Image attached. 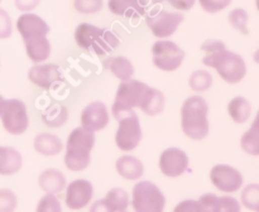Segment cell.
I'll return each mask as SVG.
<instances>
[{"instance_id": "1", "label": "cell", "mask_w": 259, "mask_h": 212, "mask_svg": "<svg viewBox=\"0 0 259 212\" xmlns=\"http://www.w3.org/2000/svg\"><path fill=\"white\" fill-rule=\"evenodd\" d=\"M181 129L187 138L202 140L209 135L210 124L207 120L209 105L199 95L187 97L181 106Z\"/></svg>"}, {"instance_id": "2", "label": "cell", "mask_w": 259, "mask_h": 212, "mask_svg": "<svg viewBox=\"0 0 259 212\" xmlns=\"http://www.w3.org/2000/svg\"><path fill=\"white\" fill-rule=\"evenodd\" d=\"M95 145V131L77 126L70 133L66 143L63 162L68 171L81 172L90 166L91 150Z\"/></svg>"}, {"instance_id": "3", "label": "cell", "mask_w": 259, "mask_h": 212, "mask_svg": "<svg viewBox=\"0 0 259 212\" xmlns=\"http://www.w3.org/2000/svg\"><path fill=\"white\" fill-rule=\"evenodd\" d=\"M75 42L81 49H91L96 56L110 55L120 44L119 38L111 30L96 27L90 23H81L75 28Z\"/></svg>"}, {"instance_id": "4", "label": "cell", "mask_w": 259, "mask_h": 212, "mask_svg": "<svg viewBox=\"0 0 259 212\" xmlns=\"http://www.w3.org/2000/svg\"><path fill=\"white\" fill-rule=\"evenodd\" d=\"M148 87L149 86L147 83L134 80V78L123 80L119 83L115 98H114L113 106H111V113L115 116L116 120L120 116L132 113L134 111V109L139 108L142 98Z\"/></svg>"}, {"instance_id": "5", "label": "cell", "mask_w": 259, "mask_h": 212, "mask_svg": "<svg viewBox=\"0 0 259 212\" xmlns=\"http://www.w3.org/2000/svg\"><path fill=\"white\" fill-rule=\"evenodd\" d=\"M131 204L137 212H161L166 206V197L151 181H139L132 189Z\"/></svg>"}, {"instance_id": "6", "label": "cell", "mask_w": 259, "mask_h": 212, "mask_svg": "<svg viewBox=\"0 0 259 212\" xmlns=\"http://www.w3.org/2000/svg\"><path fill=\"white\" fill-rule=\"evenodd\" d=\"M185 56V50L172 40L158 39L152 45V62L164 72L179 70L184 63Z\"/></svg>"}, {"instance_id": "7", "label": "cell", "mask_w": 259, "mask_h": 212, "mask_svg": "<svg viewBox=\"0 0 259 212\" xmlns=\"http://www.w3.org/2000/svg\"><path fill=\"white\" fill-rule=\"evenodd\" d=\"M211 68H214L218 75L230 85L239 83L247 75V66L243 57L238 53L228 50V48L219 53L212 62Z\"/></svg>"}, {"instance_id": "8", "label": "cell", "mask_w": 259, "mask_h": 212, "mask_svg": "<svg viewBox=\"0 0 259 212\" xmlns=\"http://www.w3.org/2000/svg\"><path fill=\"white\" fill-rule=\"evenodd\" d=\"M0 119L4 130L10 135H22L29 126L27 106L19 98L5 100Z\"/></svg>"}, {"instance_id": "9", "label": "cell", "mask_w": 259, "mask_h": 212, "mask_svg": "<svg viewBox=\"0 0 259 212\" xmlns=\"http://www.w3.org/2000/svg\"><path fill=\"white\" fill-rule=\"evenodd\" d=\"M119 125L115 133V144L121 151H132L142 140V128L138 115L134 111L118 119Z\"/></svg>"}, {"instance_id": "10", "label": "cell", "mask_w": 259, "mask_h": 212, "mask_svg": "<svg viewBox=\"0 0 259 212\" xmlns=\"http://www.w3.org/2000/svg\"><path fill=\"white\" fill-rule=\"evenodd\" d=\"M184 19V14L179 10L177 12L161 10L156 14L147 17L146 23L154 37L158 38V39H167L175 34V32L179 29Z\"/></svg>"}, {"instance_id": "11", "label": "cell", "mask_w": 259, "mask_h": 212, "mask_svg": "<svg viewBox=\"0 0 259 212\" xmlns=\"http://www.w3.org/2000/svg\"><path fill=\"white\" fill-rule=\"evenodd\" d=\"M210 181L224 193H234L243 186V176L237 168L228 164H217L210 171Z\"/></svg>"}, {"instance_id": "12", "label": "cell", "mask_w": 259, "mask_h": 212, "mask_svg": "<svg viewBox=\"0 0 259 212\" xmlns=\"http://www.w3.org/2000/svg\"><path fill=\"white\" fill-rule=\"evenodd\" d=\"M190 159L180 148H167L161 153L158 159L159 171L163 176L177 178L187 171Z\"/></svg>"}, {"instance_id": "13", "label": "cell", "mask_w": 259, "mask_h": 212, "mask_svg": "<svg viewBox=\"0 0 259 212\" xmlns=\"http://www.w3.org/2000/svg\"><path fill=\"white\" fill-rule=\"evenodd\" d=\"M94 196V187L88 179L78 178L70 182L65 188V203L72 211H78L88 206Z\"/></svg>"}, {"instance_id": "14", "label": "cell", "mask_w": 259, "mask_h": 212, "mask_svg": "<svg viewBox=\"0 0 259 212\" xmlns=\"http://www.w3.org/2000/svg\"><path fill=\"white\" fill-rule=\"evenodd\" d=\"M28 78L37 87L51 90L62 81V70L53 63H34L28 71Z\"/></svg>"}, {"instance_id": "15", "label": "cell", "mask_w": 259, "mask_h": 212, "mask_svg": "<svg viewBox=\"0 0 259 212\" xmlns=\"http://www.w3.org/2000/svg\"><path fill=\"white\" fill-rule=\"evenodd\" d=\"M110 115L106 105L101 101H93L81 111V126L93 131H100L108 126Z\"/></svg>"}, {"instance_id": "16", "label": "cell", "mask_w": 259, "mask_h": 212, "mask_svg": "<svg viewBox=\"0 0 259 212\" xmlns=\"http://www.w3.org/2000/svg\"><path fill=\"white\" fill-rule=\"evenodd\" d=\"M15 27L23 42L35 37L48 35L50 33V25L47 24V22L34 13H23L18 18Z\"/></svg>"}, {"instance_id": "17", "label": "cell", "mask_w": 259, "mask_h": 212, "mask_svg": "<svg viewBox=\"0 0 259 212\" xmlns=\"http://www.w3.org/2000/svg\"><path fill=\"white\" fill-rule=\"evenodd\" d=\"M108 9L116 17L137 19L146 14L143 0H109Z\"/></svg>"}, {"instance_id": "18", "label": "cell", "mask_w": 259, "mask_h": 212, "mask_svg": "<svg viewBox=\"0 0 259 212\" xmlns=\"http://www.w3.org/2000/svg\"><path fill=\"white\" fill-rule=\"evenodd\" d=\"M115 169L121 178L128 181H139L144 173V166L141 159L131 154L119 156L115 162Z\"/></svg>"}, {"instance_id": "19", "label": "cell", "mask_w": 259, "mask_h": 212, "mask_svg": "<svg viewBox=\"0 0 259 212\" xmlns=\"http://www.w3.org/2000/svg\"><path fill=\"white\" fill-rule=\"evenodd\" d=\"M38 184L45 193L58 194L66 188L67 182L62 172L56 168H48L38 176Z\"/></svg>"}, {"instance_id": "20", "label": "cell", "mask_w": 259, "mask_h": 212, "mask_svg": "<svg viewBox=\"0 0 259 212\" xmlns=\"http://www.w3.org/2000/svg\"><path fill=\"white\" fill-rule=\"evenodd\" d=\"M24 47L28 58L33 63L46 62L51 56V43L47 35L24 40Z\"/></svg>"}, {"instance_id": "21", "label": "cell", "mask_w": 259, "mask_h": 212, "mask_svg": "<svg viewBox=\"0 0 259 212\" xmlns=\"http://www.w3.org/2000/svg\"><path fill=\"white\" fill-rule=\"evenodd\" d=\"M22 154L13 146L0 145V176H13L22 168Z\"/></svg>"}, {"instance_id": "22", "label": "cell", "mask_w": 259, "mask_h": 212, "mask_svg": "<svg viewBox=\"0 0 259 212\" xmlns=\"http://www.w3.org/2000/svg\"><path fill=\"white\" fill-rule=\"evenodd\" d=\"M33 148L40 155L55 156L62 151L63 143L57 135L50 133H39L34 136Z\"/></svg>"}, {"instance_id": "23", "label": "cell", "mask_w": 259, "mask_h": 212, "mask_svg": "<svg viewBox=\"0 0 259 212\" xmlns=\"http://www.w3.org/2000/svg\"><path fill=\"white\" fill-rule=\"evenodd\" d=\"M166 106V97L158 88L148 87L141 101L139 109L148 116H157L163 113Z\"/></svg>"}, {"instance_id": "24", "label": "cell", "mask_w": 259, "mask_h": 212, "mask_svg": "<svg viewBox=\"0 0 259 212\" xmlns=\"http://www.w3.org/2000/svg\"><path fill=\"white\" fill-rule=\"evenodd\" d=\"M101 202H103L105 211L123 212L128 209L129 204H131V197H129V193L125 189L120 188V187H115V188H111L105 194Z\"/></svg>"}, {"instance_id": "25", "label": "cell", "mask_w": 259, "mask_h": 212, "mask_svg": "<svg viewBox=\"0 0 259 212\" xmlns=\"http://www.w3.org/2000/svg\"><path fill=\"white\" fill-rule=\"evenodd\" d=\"M228 113L232 120L237 124H243L248 121L252 114V106L245 97L238 96L230 100L228 103Z\"/></svg>"}, {"instance_id": "26", "label": "cell", "mask_w": 259, "mask_h": 212, "mask_svg": "<svg viewBox=\"0 0 259 212\" xmlns=\"http://www.w3.org/2000/svg\"><path fill=\"white\" fill-rule=\"evenodd\" d=\"M108 68L114 77L118 80H129L133 77L134 75V66L131 62V60L123 56H118V57H113L109 60Z\"/></svg>"}, {"instance_id": "27", "label": "cell", "mask_w": 259, "mask_h": 212, "mask_svg": "<svg viewBox=\"0 0 259 212\" xmlns=\"http://www.w3.org/2000/svg\"><path fill=\"white\" fill-rule=\"evenodd\" d=\"M42 119L46 125L51 126V128H58L67 121L68 110L63 105H53L46 110V113L42 115Z\"/></svg>"}, {"instance_id": "28", "label": "cell", "mask_w": 259, "mask_h": 212, "mask_svg": "<svg viewBox=\"0 0 259 212\" xmlns=\"http://www.w3.org/2000/svg\"><path fill=\"white\" fill-rule=\"evenodd\" d=\"M227 49V45L218 39H207L202 43L201 45V52H202V63L206 67L211 68L212 62L215 58L219 56L222 50Z\"/></svg>"}, {"instance_id": "29", "label": "cell", "mask_w": 259, "mask_h": 212, "mask_svg": "<svg viewBox=\"0 0 259 212\" xmlns=\"http://www.w3.org/2000/svg\"><path fill=\"white\" fill-rule=\"evenodd\" d=\"M240 146L245 153L259 156V128L253 125L243 134L240 139Z\"/></svg>"}, {"instance_id": "30", "label": "cell", "mask_w": 259, "mask_h": 212, "mask_svg": "<svg viewBox=\"0 0 259 212\" xmlns=\"http://www.w3.org/2000/svg\"><path fill=\"white\" fill-rule=\"evenodd\" d=\"M189 86L195 92H204L212 86V76L206 70H196L190 76Z\"/></svg>"}, {"instance_id": "31", "label": "cell", "mask_w": 259, "mask_h": 212, "mask_svg": "<svg viewBox=\"0 0 259 212\" xmlns=\"http://www.w3.org/2000/svg\"><path fill=\"white\" fill-rule=\"evenodd\" d=\"M228 22L232 25L234 29L242 33L243 35L249 34V28H248V23H249V15L242 8H235L232 12L228 14Z\"/></svg>"}, {"instance_id": "32", "label": "cell", "mask_w": 259, "mask_h": 212, "mask_svg": "<svg viewBox=\"0 0 259 212\" xmlns=\"http://www.w3.org/2000/svg\"><path fill=\"white\" fill-rule=\"evenodd\" d=\"M240 199L244 207L252 211H259V184L250 183L245 187L240 194Z\"/></svg>"}, {"instance_id": "33", "label": "cell", "mask_w": 259, "mask_h": 212, "mask_svg": "<svg viewBox=\"0 0 259 212\" xmlns=\"http://www.w3.org/2000/svg\"><path fill=\"white\" fill-rule=\"evenodd\" d=\"M104 0H73V9L80 14H96L101 12Z\"/></svg>"}, {"instance_id": "34", "label": "cell", "mask_w": 259, "mask_h": 212, "mask_svg": "<svg viewBox=\"0 0 259 212\" xmlns=\"http://www.w3.org/2000/svg\"><path fill=\"white\" fill-rule=\"evenodd\" d=\"M18 207V197L10 188H0V212H12Z\"/></svg>"}, {"instance_id": "35", "label": "cell", "mask_w": 259, "mask_h": 212, "mask_svg": "<svg viewBox=\"0 0 259 212\" xmlns=\"http://www.w3.org/2000/svg\"><path fill=\"white\" fill-rule=\"evenodd\" d=\"M35 209L38 212H58L62 208H61L60 198L56 194L46 193V196H43L38 201L37 208Z\"/></svg>"}, {"instance_id": "36", "label": "cell", "mask_w": 259, "mask_h": 212, "mask_svg": "<svg viewBox=\"0 0 259 212\" xmlns=\"http://www.w3.org/2000/svg\"><path fill=\"white\" fill-rule=\"evenodd\" d=\"M200 212H219V197L214 193H204L197 199Z\"/></svg>"}, {"instance_id": "37", "label": "cell", "mask_w": 259, "mask_h": 212, "mask_svg": "<svg viewBox=\"0 0 259 212\" xmlns=\"http://www.w3.org/2000/svg\"><path fill=\"white\" fill-rule=\"evenodd\" d=\"M197 2H199L201 9L209 14H217V13L227 9L232 4V0H197Z\"/></svg>"}, {"instance_id": "38", "label": "cell", "mask_w": 259, "mask_h": 212, "mask_svg": "<svg viewBox=\"0 0 259 212\" xmlns=\"http://www.w3.org/2000/svg\"><path fill=\"white\" fill-rule=\"evenodd\" d=\"M13 33V22L8 12L0 8V39H8Z\"/></svg>"}, {"instance_id": "39", "label": "cell", "mask_w": 259, "mask_h": 212, "mask_svg": "<svg viewBox=\"0 0 259 212\" xmlns=\"http://www.w3.org/2000/svg\"><path fill=\"white\" fill-rule=\"evenodd\" d=\"M238 212L240 211V204L234 197L232 196H222L219 197V212Z\"/></svg>"}, {"instance_id": "40", "label": "cell", "mask_w": 259, "mask_h": 212, "mask_svg": "<svg viewBox=\"0 0 259 212\" xmlns=\"http://www.w3.org/2000/svg\"><path fill=\"white\" fill-rule=\"evenodd\" d=\"M175 211L176 212H200V206L197 199H186V201H182L175 207Z\"/></svg>"}, {"instance_id": "41", "label": "cell", "mask_w": 259, "mask_h": 212, "mask_svg": "<svg viewBox=\"0 0 259 212\" xmlns=\"http://www.w3.org/2000/svg\"><path fill=\"white\" fill-rule=\"evenodd\" d=\"M40 4V0H14V7L19 12L29 13Z\"/></svg>"}, {"instance_id": "42", "label": "cell", "mask_w": 259, "mask_h": 212, "mask_svg": "<svg viewBox=\"0 0 259 212\" xmlns=\"http://www.w3.org/2000/svg\"><path fill=\"white\" fill-rule=\"evenodd\" d=\"M174 9L179 12H189L194 8L196 0H167Z\"/></svg>"}, {"instance_id": "43", "label": "cell", "mask_w": 259, "mask_h": 212, "mask_svg": "<svg viewBox=\"0 0 259 212\" xmlns=\"http://www.w3.org/2000/svg\"><path fill=\"white\" fill-rule=\"evenodd\" d=\"M4 103H5V98L0 95V115H2L3 109H4Z\"/></svg>"}, {"instance_id": "44", "label": "cell", "mask_w": 259, "mask_h": 212, "mask_svg": "<svg viewBox=\"0 0 259 212\" xmlns=\"http://www.w3.org/2000/svg\"><path fill=\"white\" fill-rule=\"evenodd\" d=\"M253 60H254L255 62H257L258 65H259V48L254 52V56H253Z\"/></svg>"}, {"instance_id": "45", "label": "cell", "mask_w": 259, "mask_h": 212, "mask_svg": "<svg viewBox=\"0 0 259 212\" xmlns=\"http://www.w3.org/2000/svg\"><path fill=\"white\" fill-rule=\"evenodd\" d=\"M253 125H255V126H258L259 128V111H258V114H257V116H255V119H254V121H253Z\"/></svg>"}, {"instance_id": "46", "label": "cell", "mask_w": 259, "mask_h": 212, "mask_svg": "<svg viewBox=\"0 0 259 212\" xmlns=\"http://www.w3.org/2000/svg\"><path fill=\"white\" fill-rule=\"evenodd\" d=\"M255 7H257V10L259 12V0H255Z\"/></svg>"}, {"instance_id": "47", "label": "cell", "mask_w": 259, "mask_h": 212, "mask_svg": "<svg viewBox=\"0 0 259 212\" xmlns=\"http://www.w3.org/2000/svg\"><path fill=\"white\" fill-rule=\"evenodd\" d=\"M0 3H2V0H0Z\"/></svg>"}]
</instances>
